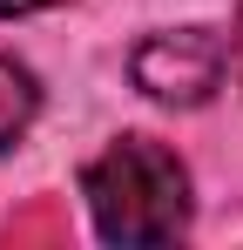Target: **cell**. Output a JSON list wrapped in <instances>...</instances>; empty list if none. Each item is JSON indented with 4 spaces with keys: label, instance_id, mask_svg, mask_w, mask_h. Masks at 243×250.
<instances>
[{
    "label": "cell",
    "instance_id": "cell-1",
    "mask_svg": "<svg viewBox=\"0 0 243 250\" xmlns=\"http://www.w3.org/2000/svg\"><path fill=\"white\" fill-rule=\"evenodd\" d=\"M81 196L101 244H176L189 230V169L156 135H122L81 169Z\"/></svg>",
    "mask_w": 243,
    "mask_h": 250
},
{
    "label": "cell",
    "instance_id": "cell-2",
    "mask_svg": "<svg viewBox=\"0 0 243 250\" xmlns=\"http://www.w3.org/2000/svg\"><path fill=\"white\" fill-rule=\"evenodd\" d=\"M128 75L162 108H202L230 75V41L216 27H162L128 54Z\"/></svg>",
    "mask_w": 243,
    "mask_h": 250
},
{
    "label": "cell",
    "instance_id": "cell-3",
    "mask_svg": "<svg viewBox=\"0 0 243 250\" xmlns=\"http://www.w3.org/2000/svg\"><path fill=\"white\" fill-rule=\"evenodd\" d=\"M34 115H40V82H34V68L14 61V54H0V156L34 128Z\"/></svg>",
    "mask_w": 243,
    "mask_h": 250
},
{
    "label": "cell",
    "instance_id": "cell-4",
    "mask_svg": "<svg viewBox=\"0 0 243 250\" xmlns=\"http://www.w3.org/2000/svg\"><path fill=\"white\" fill-rule=\"evenodd\" d=\"M230 75L243 82V0H237V34H230Z\"/></svg>",
    "mask_w": 243,
    "mask_h": 250
},
{
    "label": "cell",
    "instance_id": "cell-5",
    "mask_svg": "<svg viewBox=\"0 0 243 250\" xmlns=\"http://www.w3.org/2000/svg\"><path fill=\"white\" fill-rule=\"evenodd\" d=\"M40 7H61V0H0V14H40Z\"/></svg>",
    "mask_w": 243,
    "mask_h": 250
}]
</instances>
